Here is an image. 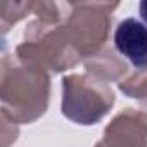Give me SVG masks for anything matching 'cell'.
Returning <instances> with one entry per match:
<instances>
[{
    "instance_id": "cell-2",
    "label": "cell",
    "mask_w": 147,
    "mask_h": 147,
    "mask_svg": "<svg viewBox=\"0 0 147 147\" xmlns=\"http://www.w3.org/2000/svg\"><path fill=\"white\" fill-rule=\"evenodd\" d=\"M138 11H140V16H142V19H144V21H145V24H147V0L140 2V5H138Z\"/></svg>"
},
{
    "instance_id": "cell-1",
    "label": "cell",
    "mask_w": 147,
    "mask_h": 147,
    "mask_svg": "<svg viewBox=\"0 0 147 147\" xmlns=\"http://www.w3.org/2000/svg\"><path fill=\"white\" fill-rule=\"evenodd\" d=\"M114 45L135 67H147V26L135 18L123 19L114 33Z\"/></svg>"
}]
</instances>
